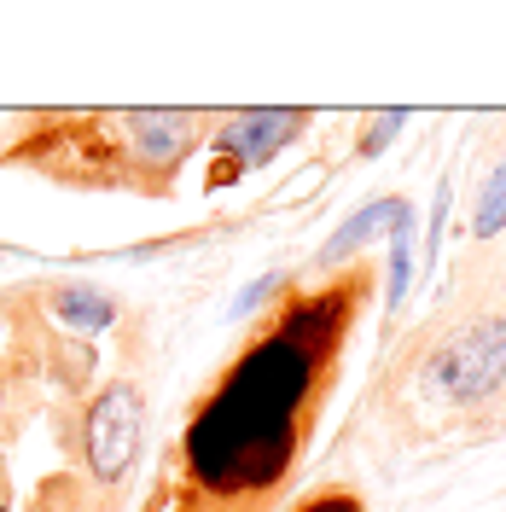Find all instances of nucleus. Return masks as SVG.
Returning a JSON list of instances; mask_svg holds the SVG:
<instances>
[{
    "label": "nucleus",
    "mask_w": 506,
    "mask_h": 512,
    "mask_svg": "<svg viewBox=\"0 0 506 512\" xmlns=\"http://www.w3.org/2000/svg\"><path fill=\"white\" fill-rule=\"evenodd\" d=\"M402 210H408V198H379V204H361V210H355V216H349V222L332 233V239H326L320 262H344L355 245H367V239L379 233V222H396Z\"/></svg>",
    "instance_id": "423d86ee"
},
{
    "label": "nucleus",
    "mask_w": 506,
    "mask_h": 512,
    "mask_svg": "<svg viewBox=\"0 0 506 512\" xmlns=\"http://www.w3.org/2000/svg\"><path fill=\"white\" fill-rule=\"evenodd\" d=\"M198 146H204L198 111H76L41 123L24 146L6 152V163H30L64 187L169 192Z\"/></svg>",
    "instance_id": "f257e3e1"
},
{
    "label": "nucleus",
    "mask_w": 506,
    "mask_h": 512,
    "mask_svg": "<svg viewBox=\"0 0 506 512\" xmlns=\"http://www.w3.org/2000/svg\"><path fill=\"white\" fill-rule=\"evenodd\" d=\"M501 227H506V163H495V175L483 181V198H477L472 233H477V239H495Z\"/></svg>",
    "instance_id": "6e6552de"
},
{
    "label": "nucleus",
    "mask_w": 506,
    "mask_h": 512,
    "mask_svg": "<svg viewBox=\"0 0 506 512\" xmlns=\"http://www.w3.org/2000/svg\"><path fill=\"white\" fill-rule=\"evenodd\" d=\"M448 198H454V192L437 187V210H431V239H425V262L437 256V239H443V222H448Z\"/></svg>",
    "instance_id": "9d476101"
},
{
    "label": "nucleus",
    "mask_w": 506,
    "mask_h": 512,
    "mask_svg": "<svg viewBox=\"0 0 506 512\" xmlns=\"http://www.w3.org/2000/svg\"><path fill=\"white\" fill-rule=\"evenodd\" d=\"M437 373H443V384H448L454 402H477V396H489V390L506 379V320H483V326H472V332L437 361Z\"/></svg>",
    "instance_id": "20e7f679"
},
{
    "label": "nucleus",
    "mask_w": 506,
    "mask_h": 512,
    "mask_svg": "<svg viewBox=\"0 0 506 512\" xmlns=\"http://www.w3.org/2000/svg\"><path fill=\"white\" fill-rule=\"evenodd\" d=\"M140 425H146V396L134 379H111L105 390H94V402L76 419V443L70 454L82 460V472L94 483H123L134 454H140Z\"/></svg>",
    "instance_id": "f03ea898"
},
{
    "label": "nucleus",
    "mask_w": 506,
    "mask_h": 512,
    "mask_svg": "<svg viewBox=\"0 0 506 512\" xmlns=\"http://www.w3.org/2000/svg\"><path fill=\"white\" fill-rule=\"evenodd\" d=\"M41 297H47V309H53V320H59L64 332H82V338H94V332H105L117 320V303L105 291L82 286V280H59V286H47Z\"/></svg>",
    "instance_id": "39448f33"
},
{
    "label": "nucleus",
    "mask_w": 506,
    "mask_h": 512,
    "mask_svg": "<svg viewBox=\"0 0 506 512\" xmlns=\"http://www.w3.org/2000/svg\"><path fill=\"white\" fill-rule=\"evenodd\" d=\"M303 128H309V111H233V117H222V128H216V152H222L216 181H227V163L239 175V169L280 158Z\"/></svg>",
    "instance_id": "7ed1b4c3"
},
{
    "label": "nucleus",
    "mask_w": 506,
    "mask_h": 512,
    "mask_svg": "<svg viewBox=\"0 0 506 512\" xmlns=\"http://www.w3.org/2000/svg\"><path fill=\"white\" fill-rule=\"evenodd\" d=\"M0 512H12V483H6V466H0Z\"/></svg>",
    "instance_id": "9b49d317"
},
{
    "label": "nucleus",
    "mask_w": 506,
    "mask_h": 512,
    "mask_svg": "<svg viewBox=\"0 0 506 512\" xmlns=\"http://www.w3.org/2000/svg\"><path fill=\"white\" fill-rule=\"evenodd\" d=\"M408 280H413V222L408 210L390 222V309L408 297Z\"/></svg>",
    "instance_id": "0eeeda50"
},
{
    "label": "nucleus",
    "mask_w": 506,
    "mask_h": 512,
    "mask_svg": "<svg viewBox=\"0 0 506 512\" xmlns=\"http://www.w3.org/2000/svg\"><path fill=\"white\" fill-rule=\"evenodd\" d=\"M402 123H408L402 111H384L379 123L367 128V140H361V152H384V146H390V128H402Z\"/></svg>",
    "instance_id": "1a4fd4ad"
}]
</instances>
